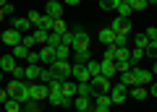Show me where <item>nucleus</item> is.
<instances>
[{"mask_svg": "<svg viewBox=\"0 0 157 112\" xmlns=\"http://www.w3.org/2000/svg\"><path fill=\"white\" fill-rule=\"evenodd\" d=\"M3 5H8V0H0V8H3Z\"/></svg>", "mask_w": 157, "mask_h": 112, "instance_id": "55", "label": "nucleus"}, {"mask_svg": "<svg viewBox=\"0 0 157 112\" xmlns=\"http://www.w3.org/2000/svg\"><path fill=\"white\" fill-rule=\"evenodd\" d=\"M13 11H16V8H13V5H11V3H8V5H3V13H6V16H11V13H13Z\"/></svg>", "mask_w": 157, "mask_h": 112, "instance_id": "51", "label": "nucleus"}, {"mask_svg": "<svg viewBox=\"0 0 157 112\" xmlns=\"http://www.w3.org/2000/svg\"><path fill=\"white\" fill-rule=\"evenodd\" d=\"M152 73H155V76H157V57H155V68H152Z\"/></svg>", "mask_w": 157, "mask_h": 112, "instance_id": "54", "label": "nucleus"}, {"mask_svg": "<svg viewBox=\"0 0 157 112\" xmlns=\"http://www.w3.org/2000/svg\"><path fill=\"white\" fill-rule=\"evenodd\" d=\"M89 86H92V94H110V89H113V84H110V78H105V76H94V78L89 81Z\"/></svg>", "mask_w": 157, "mask_h": 112, "instance_id": "2", "label": "nucleus"}, {"mask_svg": "<svg viewBox=\"0 0 157 112\" xmlns=\"http://www.w3.org/2000/svg\"><path fill=\"white\" fill-rule=\"evenodd\" d=\"M149 45H152V42L149 39H147V37H144V34H139V37H134V50H149Z\"/></svg>", "mask_w": 157, "mask_h": 112, "instance_id": "19", "label": "nucleus"}, {"mask_svg": "<svg viewBox=\"0 0 157 112\" xmlns=\"http://www.w3.org/2000/svg\"><path fill=\"white\" fill-rule=\"evenodd\" d=\"M29 52H32V50H29V47H24V45H16V47H13V57H16V60H21V57L26 60Z\"/></svg>", "mask_w": 157, "mask_h": 112, "instance_id": "24", "label": "nucleus"}, {"mask_svg": "<svg viewBox=\"0 0 157 112\" xmlns=\"http://www.w3.org/2000/svg\"><path fill=\"white\" fill-rule=\"evenodd\" d=\"M126 3H128V5H131V11H144V8L149 5L147 0H126Z\"/></svg>", "mask_w": 157, "mask_h": 112, "instance_id": "35", "label": "nucleus"}, {"mask_svg": "<svg viewBox=\"0 0 157 112\" xmlns=\"http://www.w3.org/2000/svg\"><path fill=\"white\" fill-rule=\"evenodd\" d=\"M47 89H50V96H47V102L50 104H55V107H63V89H60V78H52L50 84H47Z\"/></svg>", "mask_w": 157, "mask_h": 112, "instance_id": "1", "label": "nucleus"}, {"mask_svg": "<svg viewBox=\"0 0 157 112\" xmlns=\"http://www.w3.org/2000/svg\"><path fill=\"white\" fill-rule=\"evenodd\" d=\"M21 112H26V110H21Z\"/></svg>", "mask_w": 157, "mask_h": 112, "instance_id": "59", "label": "nucleus"}, {"mask_svg": "<svg viewBox=\"0 0 157 112\" xmlns=\"http://www.w3.org/2000/svg\"><path fill=\"white\" fill-rule=\"evenodd\" d=\"M92 60V55H89V50L86 52H76V65H86V63Z\"/></svg>", "mask_w": 157, "mask_h": 112, "instance_id": "37", "label": "nucleus"}, {"mask_svg": "<svg viewBox=\"0 0 157 112\" xmlns=\"http://www.w3.org/2000/svg\"><path fill=\"white\" fill-rule=\"evenodd\" d=\"M118 3H121V0H100V8L102 11H115Z\"/></svg>", "mask_w": 157, "mask_h": 112, "instance_id": "36", "label": "nucleus"}, {"mask_svg": "<svg viewBox=\"0 0 157 112\" xmlns=\"http://www.w3.org/2000/svg\"><path fill=\"white\" fill-rule=\"evenodd\" d=\"M0 81H3V70H0Z\"/></svg>", "mask_w": 157, "mask_h": 112, "instance_id": "58", "label": "nucleus"}, {"mask_svg": "<svg viewBox=\"0 0 157 112\" xmlns=\"http://www.w3.org/2000/svg\"><path fill=\"white\" fill-rule=\"evenodd\" d=\"M73 39H76V34H73V31H66V34H60V42H63V45H68V47L73 45Z\"/></svg>", "mask_w": 157, "mask_h": 112, "instance_id": "40", "label": "nucleus"}, {"mask_svg": "<svg viewBox=\"0 0 157 112\" xmlns=\"http://www.w3.org/2000/svg\"><path fill=\"white\" fill-rule=\"evenodd\" d=\"M29 96H32V99H47V96H50V89H47V84H37V81H29Z\"/></svg>", "mask_w": 157, "mask_h": 112, "instance_id": "3", "label": "nucleus"}, {"mask_svg": "<svg viewBox=\"0 0 157 112\" xmlns=\"http://www.w3.org/2000/svg\"><path fill=\"white\" fill-rule=\"evenodd\" d=\"M149 96H157V81H152V84H149Z\"/></svg>", "mask_w": 157, "mask_h": 112, "instance_id": "49", "label": "nucleus"}, {"mask_svg": "<svg viewBox=\"0 0 157 112\" xmlns=\"http://www.w3.org/2000/svg\"><path fill=\"white\" fill-rule=\"evenodd\" d=\"M26 112H42L39 102H37V99H29V102H26Z\"/></svg>", "mask_w": 157, "mask_h": 112, "instance_id": "43", "label": "nucleus"}, {"mask_svg": "<svg viewBox=\"0 0 157 112\" xmlns=\"http://www.w3.org/2000/svg\"><path fill=\"white\" fill-rule=\"evenodd\" d=\"M118 55V45H107L105 47V55H102V60H115Z\"/></svg>", "mask_w": 157, "mask_h": 112, "instance_id": "29", "label": "nucleus"}, {"mask_svg": "<svg viewBox=\"0 0 157 112\" xmlns=\"http://www.w3.org/2000/svg\"><path fill=\"white\" fill-rule=\"evenodd\" d=\"M34 39H37V45H47V34L50 31H45V29H34Z\"/></svg>", "mask_w": 157, "mask_h": 112, "instance_id": "27", "label": "nucleus"}, {"mask_svg": "<svg viewBox=\"0 0 157 112\" xmlns=\"http://www.w3.org/2000/svg\"><path fill=\"white\" fill-rule=\"evenodd\" d=\"M8 99H11V96H8V91H6V89H0V104H6Z\"/></svg>", "mask_w": 157, "mask_h": 112, "instance_id": "47", "label": "nucleus"}, {"mask_svg": "<svg viewBox=\"0 0 157 112\" xmlns=\"http://www.w3.org/2000/svg\"><path fill=\"white\" fill-rule=\"evenodd\" d=\"M0 70L3 73H13L16 70V57L13 55H0Z\"/></svg>", "mask_w": 157, "mask_h": 112, "instance_id": "13", "label": "nucleus"}, {"mask_svg": "<svg viewBox=\"0 0 157 112\" xmlns=\"http://www.w3.org/2000/svg\"><path fill=\"white\" fill-rule=\"evenodd\" d=\"M115 45L118 47H126V45H128V37H115Z\"/></svg>", "mask_w": 157, "mask_h": 112, "instance_id": "46", "label": "nucleus"}, {"mask_svg": "<svg viewBox=\"0 0 157 112\" xmlns=\"http://www.w3.org/2000/svg\"><path fill=\"white\" fill-rule=\"evenodd\" d=\"M147 52H152V55L157 57V39H152V45H149V50H147Z\"/></svg>", "mask_w": 157, "mask_h": 112, "instance_id": "50", "label": "nucleus"}, {"mask_svg": "<svg viewBox=\"0 0 157 112\" xmlns=\"http://www.w3.org/2000/svg\"><path fill=\"white\" fill-rule=\"evenodd\" d=\"M24 73H26L29 81H39V73H42V68L37 65V63H29L26 68H24Z\"/></svg>", "mask_w": 157, "mask_h": 112, "instance_id": "15", "label": "nucleus"}, {"mask_svg": "<svg viewBox=\"0 0 157 112\" xmlns=\"http://www.w3.org/2000/svg\"><path fill=\"white\" fill-rule=\"evenodd\" d=\"M3 18H6V13H3V8H0V21H3Z\"/></svg>", "mask_w": 157, "mask_h": 112, "instance_id": "56", "label": "nucleus"}, {"mask_svg": "<svg viewBox=\"0 0 157 112\" xmlns=\"http://www.w3.org/2000/svg\"><path fill=\"white\" fill-rule=\"evenodd\" d=\"M121 84L123 86H136V76H134V68L126 73H121Z\"/></svg>", "mask_w": 157, "mask_h": 112, "instance_id": "21", "label": "nucleus"}, {"mask_svg": "<svg viewBox=\"0 0 157 112\" xmlns=\"http://www.w3.org/2000/svg\"><path fill=\"white\" fill-rule=\"evenodd\" d=\"M115 68H118V73H126V70H131L134 65H131L128 60H115Z\"/></svg>", "mask_w": 157, "mask_h": 112, "instance_id": "39", "label": "nucleus"}, {"mask_svg": "<svg viewBox=\"0 0 157 112\" xmlns=\"http://www.w3.org/2000/svg\"><path fill=\"white\" fill-rule=\"evenodd\" d=\"M94 104L97 107H110L113 102H110V94H97L94 96Z\"/></svg>", "mask_w": 157, "mask_h": 112, "instance_id": "30", "label": "nucleus"}, {"mask_svg": "<svg viewBox=\"0 0 157 112\" xmlns=\"http://www.w3.org/2000/svg\"><path fill=\"white\" fill-rule=\"evenodd\" d=\"M26 60H29V63H39V52H29Z\"/></svg>", "mask_w": 157, "mask_h": 112, "instance_id": "48", "label": "nucleus"}, {"mask_svg": "<svg viewBox=\"0 0 157 112\" xmlns=\"http://www.w3.org/2000/svg\"><path fill=\"white\" fill-rule=\"evenodd\" d=\"M126 96H128V86L115 84V86L110 89V102H113V104H121V102H126Z\"/></svg>", "mask_w": 157, "mask_h": 112, "instance_id": "6", "label": "nucleus"}, {"mask_svg": "<svg viewBox=\"0 0 157 112\" xmlns=\"http://www.w3.org/2000/svg\"><path fill=\"white\" fill-rule=\"evenodd\" d=\"M68 55H71V47L68 45H58L55 47V60H68Z\"/></svg>", "mask_w": 157, "mask_h": 112, "instance_id": "22", "label": "nucleus"}, {"mask_svg": "<svg viewBox=\"0 0 157 112\" xmlns=\"http://www.w3.org/2000/svg\"><path fill=\"white\" fill-rule=\"evenodd\" d=\"M3 107H6V112H21V102L18 99H8Z\"/></svg>", "mask_w": 157, "mask_h": 112, "instance_id": "31", "label": "nucleus"}, {"mask_svg": "<svg viewBox=\"0 0 157 112\" xmlns=\"http://www.w3.org/2000/svg\"><path fill=\"white\" fill-rule=\"evenodd\" d=\"M100 42L102 45H115V31H113V29H100Z\"/></svg>", "mask_w": 157, "mask_h": 112, "instance_id": "17", "label": "nucleus"}, {"mask_svg": "<svg viewBox=\"0 0 157 112\" xmlns=\"http://www.w3.org/2000/svg\"><path fill=\"white\" fill-rule=\"evenodd\" d=\"M21 45H24V47H29V50H32V47L37 45V39H34V34H24V39H21Z\"/></svg>", "mask_w": 157, "mask_h": 112, "instance_id": "41", "label": "nucleus"}, {"mask_svg": "<svg viewBox=\"0 0 157 112\" xmlns=\"http://www.w3.org/2000/svg\"><path fill=\"white\" fill-rule=\"evenodd\" d=\"M52 23H55V18L52 16H42V21H39L37 29H45V31H52Z\"/></svg>", "mask_w": 157, "mask_h": 112, "instance_id": "28", "label": "nucleus"}, {"mask_svg": "<svg viewBox=\"0 0 157 112\" xmlns=\"http://www.w3.org/2000/svg\"><path fill=\"white\" fill-rule=\"evenodd\" d=\"M89 99L92 96H73V107H76V110H89Z\"/></svg>", "mask_w": 157, "mask_h": 112, "instance_id": "23", "label": "nucleus"}, {"mask_svg": "<svg viewBox=\"0 0 157 112\" xmlns=\"http://www.w3.org/2000/svg\"><path fill=\"white\" fill-rule=\"evenodd\" d=\"M100 73L105 76V78H113V76H118L115 60H100Z\"/></svg>", "mask_w": 157, "mask_h": 112, "instance_id": "11", "label": "nucleus"}, {"mask_svg": "<svg viewBox=\"0 0 157 112\" xmlns=\"http://www.w3.org/2000/svg\"><path fill=\"white\" fill-rule=\"evenodd\" d=\"M115 11H118V16H121V18H131V13H134V11H131V5L126 3V0H121V3H118Z\"/></svg>", "mask_w": 157, "mask_h": 112, "instance_id": "20", "label": "nucleus"}, {"mask_svg": "<svg viewBox=\"0 0 157 112\" xmlns=\"http://www.w3.org/2000/svg\"><path fill=\"white\" fill-rule=\"evenodd\" d=\"M11 29H16V31H21V34H26L29 29H32V21H29L26 16H13V21H11Z\"/></svg>", "mask_w": 157, "mask_h": 112, "instance_id": "12", "label": "nucleus"}, {"mask_svg": "<svg viewBox=\"0 0 157 112\" xmlns=\"http://www.w3.org/2000/svg\"><path fill=\"white\" fill-rule=\"evenodd\" d=\"M86 70H89L92 78H94V76H100V60H89V63H86Z\"/></svg>", "mask_w": 157, "mask_h": 112, "instance_id": "33", "label": "nucleus"}, {"mask_svg": "<svg viewBox=\"0 0 157 112\" xmlns=\"http://www.w3.org/2000/svg\"><path fill=\"white\" fill-rule=\"evenodd\" d=\"M58 45H63V42H60V34L50 31V34H47V47H52V50H55Z\"/></svg>", "mask_w": 157, "mask_h": 112, "instance_id": "32", "label": "nucleus"}, {"mask_svg": "<svg viewBox=\"0 0 157 112\" xmlns=\"http://www.w3.org/2000/svg\"><path fill=\"white\" fill-rule=\"evenodd\" d=\"M52 31H55V34H66V31H68L66 21H63V18H55V23H52Z\"/></svg>", "mask_w": 157, "mask_h": 112, "instance_id": "34", "label": "nucleus"}, {"mask_svg": "<svg viewBox=\"0 0 157 112\" xmlns=\"http://www.w3.org/2000/svg\"><path fill=\"white\" fill-rule=\"evenodd\" d=\"M0 37H3V42H6L8 47H16V45H21V39H24V34H21V31H16V29H8V31H3Z\"/></svg>", "mask_w": 157, "mask_h": 112, "instance_id": "8", "label": "nucleus"}, {"mask_svg": "<svg viewBox=\"0 0 157 112\" xmlns=\"http://www.w3.org/2000/svg\"><path fill=\"white\" fill-rule=\"evenodd\" d=\"M39 63H55V50L52 47H47V45H42V50H39Z\"/></svg>", "mask_w": 157, "mask_h": 112, "instance_id": "14", "label": "nucleus"}, {"mask_svg": "<svg viewBox=\"0 0 157 112\" xmlns=\"http://www.w3.org/2000/svg\"><path fill=\"white\" fill-rule=\"evenodd\" d=\"M26 18L32 21V26L37 29V26H39V21H42V13H37V11H29V13H26Z\"/></svg>", "mask_w": 157, "mask_h": 112, "instance_id": "38", "label": "nucleus"}, {"mask_svg": "<svg viewBox=\"0 0 157 112\" xmlns=\"http://www.w3.org/2000/svg\"><path fill=\"white\" fill-rule=\"evenodd\" d=\"M131 96H134V99H147V96H149V89H147V86H131V91H128Z\"/></svg>", "mask_w": 157, "mask_h": 112, "instance_id": "18", "label": "nucleus"}, {"mask_svg": "<svg viewBox=\"0 0 157 112\" xmlns=\"http://www.w3.org/2000/svg\"><path fill=\"white\" fill-rule=\"evenodd\" d=\"M71 78H76V84H89L92 76L86 70V65H73L71 68Z\"/></svg>", "mask_w": 157, "mask_h": 112, "instance_id": "7", "label": "nucleus"}, {"mask_svg": "<svg viewBox=\"0 0 157 112\" xmlns=\"http://www.w3.org/2000/svg\"><path fill=\"white\" fill-rule=\"evenodd\" d=\"M45 16L60 18V16H63V3H58V0H47V5H45Z\"/></svg>", "mask_w": 157, "mask_h": 112, "instance_id": "10", "label": "nucleus"}, {"mask_svg": "<svg viewBox=\"0 0 157 112\" xmlns=\"http://www.w3.org/2000/svg\"><path fill=\"white\" fill-rule=\"evenodd\" d=\"M144 37H147V39H157V26H149V29H147V31H144Z\"/></svg>", "mask_w": 157, "mask_h": 112, "instance_id": "45", "label": "nucleus"}, {"mask_svg": "<svg viewBox=\"0 0 157 112\" xmlns=\"http://www.w3.org/2000/svg\"><path fill=\"white\" fill-rule=\"evenodd\" d=\"M141 57H144V50H134V52H131V57H128V63H131V65H136Z\"/></svg>", "mask_w": 157, "mask_h": 112, "instance_id": "42", "label": "nucleus"}, {"mask_svg": "<svg viewBox=\"0 0 157 112\" xmlns=\"http://www.w3.org/2000/svg\"><path fill=\"white\" fill-rule=\"evenodd\" d=\"M63 5H78V0H63Z\"/></svg>", "mask_w": 157, "mask_h": 112, "instance_id": "53", "label": "nucleus"}, {"mask_svg": "<svg viewBox=\"0 0 157 112\" xmlns=\"http://www.w3.org/2000/svg\"><path fill=\"white\" fill-rule=\"evenodd\" d=\"M52 70H55V78H60V81H66V78H71V63H68V60H55V63H52Z\"/></svg>", "mask_w": 157, "mask_h": 112, "instance_id": "4", "label": "nucleus"}, {"mask_svg": "<svg viewBox=\"0 0 157 112\" xmlns=\"http://www.w3.org/2000/svg\"><path fill=\"white\" fill-rule=\"evenodd\" d=\"M94 112H110V107H97L94 104Z\"/></svg>", "mask_w": 157, "mask_h": 112, "instance_id": "52", "label": "nucleus"}, {"mask_svg": "<svg viewBox=\"0 0 157 112\" xmlns=\"http://www.w3.org/2000/svg\"><path fill=\"white\" fill-rule=\"evenodd\" d=\"M13 78H16V81H24V78H26V73H24L21 65H16V70H13Z\"/></svg>", "mask_w": 157, "mask_h": 112, "instance_id": "44", "label": "nucleus"}, {"mask_svg": "<svg viewBox=\"0 0 157 112\" xmlns=\"http://www.w3.org/2000/svg\"><path fill=\"white\" fill-rule=\"evenodd\" d=\"M76 96H92V99H94L92 86H89V84H76Z\"/></svg>", "mask_w": 157, "mask_h": 112, "instance_id": "25", "label": "nucleus"}, {"mask_svg": "<svg viewBox=\"0 0 157 112\" xmlns=\"http://www.w3.org/2000/svg\"><path fill=\"white\" fill-rule=\"evenodd\" d=\"M147 3H152V5H157V0H147Z\"/></svg>", "mask_w": 157, "mask_h": 112, "instance_id": "57", "label": "nucleus"}, {"mask_svg": "<svg viewBox=\"0 0 157 112\" xmlns=\"http://www.w3.org/2000/svg\"><path fill=\"white\" fill-rule=\"evenodd\" d=\"M113 31H115V37H128L131 34V18H121L118 16L115 21H113Z\"/></svg>", "mask_w": 157, "mask_h": 112, "instance_id": "5", "label": "nucleus"}, {"mask_svg": "<svg viewBox=\"0 0 157 112\" xmlns=\"http://www.w3.org/2000/svg\"><path fill=\"white\" fill-rule=\"evenodd\" d=\"M60 89H63V96H68V99H73L76 96V81H60Z\"/></svg>", "mask_w": 157, "mask_h": 112, "instance_id": "16", "label": "nucleus"}, {"mask_svg": "<svg viewBox=\"0 0 157 112\" xmlns=\"http://www.w3.org/2000/svg\"><path fill=\"white\" fill-rule=\"evenodd\" d=\"M52 78H55V70H52V68H42V73H39V81H42V84H50Z\"/></svg>", "mask_w": 157, "mask_h": 112, "instance_id": "26", "label": "nucleus"}, {"mask_svg": "<svg viewBox=\"0 0 157 112\" xmlns=\"http://www.w3.org/2000/svg\"><path fill=\"white\" fill-rule=\"evenodd\" d=\"M134 76H136V84H139V86L152 84V78H155V73L147 70V68H134Z\"/></svg>", "mask_w": 157, "mask_h": 112, "instance_id": "9", "label": "nucleus"}]
</instances>
